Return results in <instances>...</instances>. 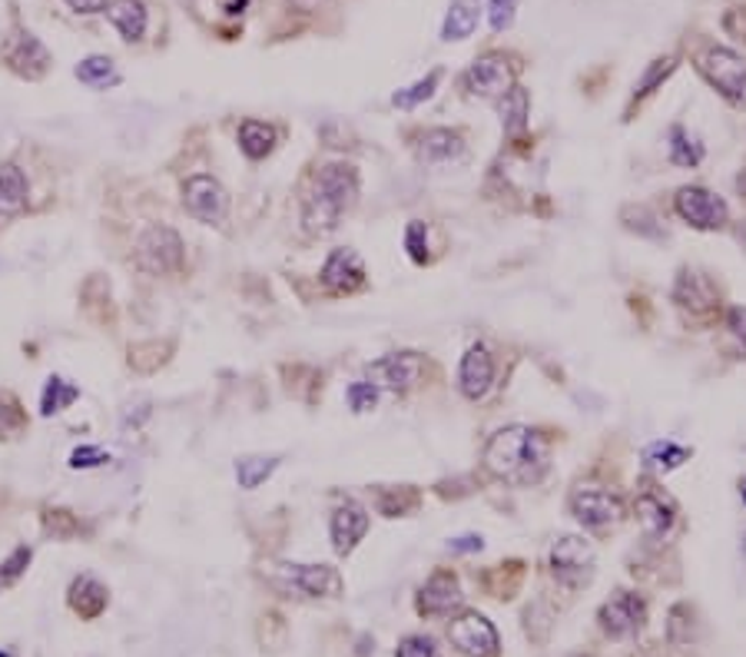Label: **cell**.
I'll use <instances>...</instances> for the list:
<instances>
[{
	"instance_id": "obj_45",
	"label": "cell",
	"mask_w": 746,
	"mask_h": 657,
	"mask_svg": "<svg viewBox=\"0 0 746 657\" xmlns=\"http://www.w3.org/2000/svg\"><path fill=\"white\" fill-rule=\"evenodd\" d=\"M723 27H726V34H733L736 41H746V4H743V8H733V11H726Z\"/></svg>"
},
{
	"instance_id": "obj_31",
	"label": "cell",
	"mask_w": 746,
	"mask_h": 657,
	"mask_svg": "<svg viewBox=\"0 0 746 657\" xmlns=\"http://www.w3.org/2000/svg\"><path fill=\"white\" fill-rule=\"evenodd\" d=\"M670 163L690 170L703 163V143H697L684 127H670Z\"/></svg>"
},
{
	"instance_id": "obj_7",
	"label": "cell",
	"mask_w": 746,
	"mask_h": 657,
	"mask_svg": "<svg viewBox=\"0 0 746 657\" xmlns=\"http://www.w3.org/2000/svg\"><path fill=\"white\" fill-rule=\"evenodd\" d=\"M137 266L150 276H167L183 266V240L170 227H150L137 240Z\"/></svg>"
},
{
	"instance_id": "obj_17",
	"label": "cell",
	"mask_w": 746,
	"mask_h": 657,
	"mask_svg": "<svg viewBox=\"0 0 746 657\" xmlns=\"http://www.w3.org/2000/svg\"><path fill=\"white\" fill-rule=\"evenodd\" d=\"M332 548H335V555H352L355 552V544L365 538L368 531V511L355 502V498H345L335 511H332Z\"/></svg>"
},
{
	"instance_id": "obj_44",
	"label": "cell",
	"mask_w": 746,
	"mask_h": 657,
	"mask_svg": "<svg viewBox=\"0 0 746 657\" xmlns=\"http://www.w3.org/2000/svg\"><path fill=\"white\" fill-rule=\"evenodd\" d=\"M103 462H110V456L103 449H96V446H83V449H77L70 456V469H96Z\"/></svg>"
},
{
	"instance_id": "obj_37",
	"label": "cell",
	"mask_w": 746,
	"mask_h": 657,
	"mask_svg": "<svg viewBox=\"0 0 746 657\" xmlns=\"http://www.w3.org/2000/svg\"><path fill=\"white\" fill-rule=\"evenodd\" d=\"M667 637H670V644H690V637H693V608L690 604H674L670 608Z\"/></svg>"
},
{
	"instance_id": "obj_18",
	"label": "cell",
	"mask_w": 746,
	"mask_h": 657,
	"mask_svg": "<svg viewBox=\"0 0 746 657\" xmlns=\"http://www.w3.org/2000/svg\"><path fill=\"white\" fill-rule=\"evenodd\" d=\"M322 286L335 296L358 292L365 286V266L355 250H332L322 266Z\"/></svg>"
},
{
	"instance_id": "obj_38",
	"label": "cell",
	"mask_w": 746,
	"mask_h": 657,
	"mask_svg": "<svg viewBox=\"0 0 746 657\" xmlns=\"http://www.w3.org/2000/svg\"><path fill=\"white\" fill-rule=\"evenodd\" d=\"M405 250H409L412 263H418V266L428 263V227L422 223V219L409 223V230H405Z\"/></svg>"
},
{
	"instance_id": "obj_41",
	"label": "cell",
	"mask_w": 746,
	"mask_h": 657,
	"mask_svg": "<svg viewBox=\"0 0 746 657\" xmlns=\"http://www.w3.org/2000/svg\"><path fill=\"white\" fill-rule=\"evenodd\" d=\"M345 395H348V405H352V412H368L371 405L379 402V389L371 385V382H352Z\"/></svg>"
},
{
	"instance_id": "obj_3",
	"label": "cell",
	"mask_w": 746,
	"mask_h": 657,
	"mask_svg": "<svg viewBox=\"0 0 746 657\" xmlns=\"http://www.w3.org/2000/svg\"><path fill=\"white\" fill-rule=\"evenodd\" d=\"M700 77L733 106H746V57L730 47H707L697 54Z\"/></svg>"
},
{
	"instance_id": "obj_28",
	"label": "cell",
	"mask_w": 746,
	"mask_h": 657,
	"mask_svg": "<svg viewBox=\"0 0 746 657\" xmlns=\"http://www.w3.org/2000/svg\"><path fill=\"white\" fill-rule=\"evenodd\" d=\"M276 469H279V456H245V459L236 462V482H239V488L253 492V488H260Z\"/></svg>"
},
{
	"instance_id": "obj_24",
	"label": "cell",
	"mask_w": 746,
	"mask_h": 657,
	"mask_svg": "<svg viewBox=\"0 0 746 657\" xmlns=\"http://www.w3.org/2000/svg\"><path fill=\"white\" fill-rule=\"evenodd\" d=\"M27 209V176L18 163L0 166V216H18Z\"/></svg>"
},
{
	"instance_id": "obj_34",
	"label": "cell",
	"mask_w": 746,
	"mask_h": 657,
	"mask_svg": "<svg viewBox=\"0 0 746 657\" xmlns=\"http://www.w3.org/2000/svg\"><path fill=\"white\" fill-rule=\"evenodd\" d=\"M620 219H624V227H628V230H634L638 237L664 240V227H661V219H657L647 206H628L624 212H620Z\"/></svg>"
},
{
	"instance_id": "obj_51",
	"label": "cell",
	"mask_w": 746,
	"mask_h": 657,
	"mask_svg": "<svg viewBox=\"0 0 746 657\" xmlns=\"http://www.w3.org/2000/svg\"><path fill=\"white\" fill-rule=\"evenodd\" d=\"M743 548H746V544H743Z\"/></svg>"
},
{
	"instance_id": "obj_22",
	"label": "cell",
	"mask_w": 746,
	"mask_h": 657,
	"mask_svg": "<svg viewBox=\"0 0 746 657\" xmlns=\"http://www.w3.org/2000/svg\"><path fill=\"white\" fill-rule=\"evenodd\" d=\"M106 14L113 21V27L123 34V41H144L147 34V8H144V0H110L106 4Z\"/></svg>"
},
{
	"instance_id": "obj_2",
	"label": "cell",
	"mask_w": 746,
	"mask_h": 657,
	"mask_svg": "<svg viewBox=\"0 0 746 657\" xmlns=\"http://www.w3.org/2000/svg\"><path fill=\"white\" fill-rule=\"evenodd\" d=\"M358 199V170L352 163H325L302 203V223L309 233H332L338 219Z\"/></svg>"
},
{
	"instance_id": "obj_46",
	"label": "cell",
	"mask_w": 746,
	"mask_h": 657,
	"mask_svg": "<svg viewBox=\"0 0 746 657\" xmlns=\"http://www.w3.org/2000/svg\"><path fill=\"white\" fill-rule=\"evenodd\" d=\"M481 548H484L481 534H464V538L448 541V552H455V555H461V552H481Z\"/></svg>"
},
{
	"instance_id": "obj_9",
	"label": "cell",
	"mask_w": 746,
	"mask_h": 657,
	"mask_svg": "<svg viewBox=\"0 0 746 657\" xmlns=\"http://www.w3.org/2000/svg\"><path fill=\"white\" fill-rule=\"evenodd\" d=\"M183 206L193 219H199V223L219 227L229 212V193L222 189V183L216 176L196 173L183 183Z\"/></svg>"
},
{
	"instance_id": "obj_19",
	"label": "cell",
	"mask_w": 746,
	"mask_h": 657,
	"mask_svg": "<svg viewBox=\"0 0 746 657\" xmlns=\"http://www.w3.org/2000/svg\"><path fill=\"white\" fill-rule=\"evenodd\" d=\"M494 385V359L484 346H471L458 366V389L468 402H478Z\"/></svg>"
},
{
	"instance_id": "obj_33",
	"label": "cell",
	"mask_w": 746,
	"mask_h": 657,
	"mask_svg": "<svg viewBox=\"0 0 746 657\" xmlns=\"http://www.w3.org/2000/svg\"><path fill=\"white\" fill-rule=\"evenodd\" d=\"M418 508V492L412 485H402V488H382L379 492V511L389 515V518H399V515H409Z\"/></svg>"
},
{
	"instance_id": "obj_6",
	"label": "cell",
	"mask_w": 746,
	"mask_h": 657,
	"mask_svg": "<svg viewBox=\"0 0 746 657\" xmlns=\"http://www.w3.org/2000/svg\"><path fill=\"white\" fill-rule=\"evenodd\" d=\"M597 624L607 637L624 641L634 637L644 624H647V601L638 591H617L613 598H607L597 611Z\"/></svg>"
},
{
	"instance_id": "obj_1",
	"label": "cell",
	"mask_w": 746,
	"mask_h": 657,
	"mask_svg": "<svg viewBox=\"0 0 746 657\" xmlns=\"http://www.w3.org/2000/svg\"><path fill=\"white\" fill-rule=\"evenodd\" d=\"M484 469L508 485H538L548 472V446L528 425L497 428L484 446Z\"/></svg>"
},
{
	"instance_id": "obj_11",
	"label": "cell",
	"mask_w": 746,
	"mask_h": 657,
	"mask_svg": "<svg viewBox=\"0 0 746 657\" xmlns=\"http://www.w3.org/2000/svg\"><path fill=\"white\" fill-rule=\"evenodd\" d=\"M515 87V67L505 54H484L464 70V90L481 100H502Z\"/></svg>"
},
{
	"instance_id": "obj_32",
	"label": "cell",
	"mask_w": 746,
	"mask_h": 657,
	"mask_svg": "<svg viewBox=\"0 0 746 657\" xmlns=\"http://www.w3.org/2000/svg\"><path fill=\"white\" fill-rule=\"evenodd\" d=\"M677 70V57L674 54H667V57H657L647 70H644V77H641V83L634 87V103H641V100H647L670 73Z\"/></svg>"
},
{
	"instance_id": "obj_49",
	"label": "cell",
	"mask_w": 746,
	"mask_h": 657,
	"mask_svg": "<svg viewBox=\"0 0 746 657\" xmlns=\"http://www.w3.org/2000/svg\"><path fill=\"white\" fill-rule=\"evenodd\" d=\"M245 11V0H226V14H242Z\"/></svg>"
},
{
	"instance_id": "obj_48",
	"label": "cell",
	"mask_w": 746,
	"mask_h": 657,
	"mask_svg": "<svg viewBox=\"0 0 746 657\" xmlns=\"http://www.w3.org/2000/svg\"><path fill=\"white\" fill-rule=\"evenodd\" d=\"M67 4L77 14H100V11H106V0H67Z\"/></svg>"
},
{
	"instance_id": "obj_15",
	"label": "cell",
	"mask_w": 746,
	"mask_h": 657,
	"mask_svg": "<svg viewBox=\"0 0 746 657\" xmlns=\"http://www.w3.org/2000/svg\"><path fill=\"white\" fill-rule=\"evenodd\" d=\"M286 588L306 595V598H338L342 595V575L332 565H283L279 568Z\"/></svg>"
},
{
	"instance_id": "obj_26",
	"label": "cell",
	"mask_w": 746,
	"mask_h": 657,
	"mask_svg": "<svg viewBox=\"0 0 746 657\" xmlns=\"http://www.w3.org/2000/svg\"><path fill=\"white\" fill-rule=\"evenodd\" d=\"M528 110H531V100H528L525 87H512L502 96V124H505V134L512 140H518L528 130Z\"/></svg>"
},
{
	"instance_id": "obj_47",
	"label": "cell",
	"mask_w": 746,
	"mask_h": 657,
	"mask_svg": "<svg viewBox=\"0 0 746 657\" xmlns=\"http://www.w3.org/2000/svg\"><path fill=\"white\" fill-rule=\"evenodd\" d=\"M18 425V412H14V402L8 395H0V435H8L11 428Z\"/></svg>"
},
{
	"instance_id": "obj_4",
	"label": "cell",
	"mask_w": 746,
	"mask_h": 657,
	"mask_svg": "<svg viewBox=\"0 0 746 657\" xmlns=\"http://www.w3.org/2000/svg\"><path fill=\"white\" fill-rule=\"evenodd\" d=\"M674 209L684 223H690L700 233H716V230H726L730 223V209L723 196L710 193L707 186H680L674 196Z\"/></svg>"
},
{
	"instance_id": "obj_12",
	"label": "cell",
	"mask_w": 746,
	"mask_h": 657,
	"mask_svg": "<svg viewBox=\"0 0 746 657\" xmlns=\"http://www.w3.org/2000/svg\"><path fill=\"white\" fill-rule=\"evenodd\" d=\"M448 641L458 654L464 657H494L497 654V631L494 624L478 614V611H464L448 624Z\"/></svg>"
},
{
	"instance_id": "obj_35",
	"label": "cell",
	"mask_w": 746,
	"mask_h": 657,
	"mask_svg": "<svg viewBox=\"0 0 746 657\" xmlns=\"http://www.w3.org/2000/svg\"><path fill=\"white\" fill-rule=\"evenodd\" d=\"M77 77H80L87 87H110V83L119 80L113 60H110V57H100V54H96V57H87V60L77 67Z\"/></svg>"
},
{
	"instance_id": "obj_14",
	"label": "cell",
	"mask_w": 746,
	"mask_h": 657,
	"mask_svg": "<svg viewBox=\"0 0 746 657\" xmlns=\"http://www.w3.org/2000/svg\"><path fill=\"white\" fill-rule=\"evenodd\" d=\"M0 54H4V60H8V67L14 73H21L27 80H41L50 70V50L31 31H24V27H18V31L8 34L4 50H0Z\"/></svg>"
},
{
	"instance_id": "obj_13",
	"label": "cell",
	"mask_w": 746,
	"mask_h": 657,
	"mask_svg": "<svg viewBox=\"0 0 746 657\" xmlns=\"http://www.w3.org/2000/svg\"><path fill=\"white\" fill-rule=\"evenodd\" d=\"M571 515L594 531L613 528L620 518H624V505H620L617 495L604 492V488H577L571 495Z\"/></svg>"
},
{
	"instance_id": "obj_10",
	"label": "cell",
	"mask_w": 746,
	"mask_h": 657,
	"mask_svg": "<svg viewBox=\"0 0 746 657\" xmlns=\"http://www.w3.org/2000/svg\"><path fill=\"white\" fill-rule=\"evenodd\" d=\"M674 302L684 312H690L693 319H713L723 309V292H720V286L707 273H700V269H680V276L674 283Z\"/></svg>"
},
{
	"instance_id": "obj_36",
	"label": "cell",
	"mask_w": 746,
	"mask_h": 657,
	"mask_svg": "<svg viewBox=\"0 0 746 657\" xmlns=\"http://www.w3.org/2000/svg\"><path fill=\"white\" fill-rule=\"evenodd\" d=\"M438 83H441V70H432L425 80H418V83H412V87L399 90V93L392 96V103H395L399 110H415L422 100H428V96L438 90Z\"/></svg>"
},
{
	"instance_id": "obj_20",
	"label": "cell",
	"mask_w": 746,
	"mask_h": 657,
	"mask_svg": "<svg viewBox=\"0 0 746 657\" xmlns=\"http://www.w3.org/2000/svg\"><path fill=\"white\" fill-rule=\"evenodd\" d=\"M634 515H638V525L644 528L647 538H664V534L674 528L677 505H674L664 492H644V495L634 502Z\"/></svg>"
},
{
	"instance_id": "obj_16",
	"label": "cell",
	"mask_w": 746,
	"mask_h": 657,
	"mask_svg": "<svg viewBox=\"0 0 746 657\" xmlns=\"http://www.w3.org/2000/svg\"><path fill=\"white\" fill-rule=\"evenodd\" d=\"M464 595H461V585L455 578V572L441 568L435 572L422 588H418V614L425 618H445L451 614L455 608H461Z\"/></svg>"
},
{
	"instance_id": "obj_29",
	"label": "cell",
	"mask_w": 746,
	"mask_h": 657,
	"mask_svg": "<svg viewBox=\"0 0 746 657\" xmlns=\"http://www.w3.org/2000/svg\"><path fill=\"white\" fill-rule=\"evenodd\" d=\"M478 27V4H471V0H455L448 18H445V27H441V37L445 41H464L471 37Z\"/></svg>"
},
{
	"instance_id": "obj_42",
	"label": "cell",
	"mask_w": 746,
	"mask_h": 657,
	"mask_svg": "<svg viewBox=\"0 0 746 657\" xmlns=\"http://www.w3.org/2000/svg\"><path fill=\"white\" fill-rule=\"evenodd\" d=\"M31 565V548H18V552L0 565V588L4 585H11V581H18L21 575H24V568Z\"/></svg>"
},
{
	"instance_id": "obj_8",
	"label": "cell",
	"mask_w": 746,
	"mask_h": 657,
	"mask_svg": "<svg viewBox=\"0 0 746 657\" xmlns=\"http://www.w3.org/2000/svg\"><path fill=\"white\" fill-rule=\"evenodd\" d=\"M551 572L564 588H584L594 578V548L577 538V534H564L561 541H554L551 548Z\"/></svg>"
},
{
	"instance_id": "obj_23",
	"label": "cell",
	"mask_w": 746,
	"mask_h": 657,
	"mask_svg": "<svg viewBox=\"0 0 746 657\" xmlns=\"http://www.w3.org/2000/svg\"><path fill=\"white\" fill-rule=\"evenodd\" d=\"M106 604H110V591H106L96 578L80 575V578L70 585V608H73L80 618L93 621V618H100V614L106 611Z\"/></svg>"
},
{
	"instance_id": "obj_27",
	"label": "cell",
	"mask_w": 746,
	"mask_h": 657,
	"mask_svg": "<svg viewBox=\"0 0 746 657\" xmlns=\"http://www.w3.org/2000/svg\"><path fill=\"white\" fill-rule=\"evenodd\" d=\"M687 459H690V449L677 446V442H654L644 449V469L651 475H667V472L680 469Z\"/></svg>"
},
{
	"instance_id": "obj_40",
	"label": "cell",
	"mask_w": 746,
	"mask_h": 657,
	"mask_svg": "<svg viewBox=\"0 0 746 657\" xmlns=\"http://www.w3.org/2000/svg\"><path fill=\"white\" fill-rule=\"evenodd\" d=\"M515 11H518V0H487V18H491V27L497 34L512 27Z\"/></svg>"
},
{
	"instance_id": "obj_43",
	"label": "cell",
	"mask_w": 746,
	"mask_h": 657,
	"mask_svg": "<svg viewBox=\"0 0 746 657\" xmlns=\"http://www.w3.org/2000/svg\"><path fill=\"white\" fill-rule=\"evenodd\" d=\"M395 657H438V647L432 637H422V634H412L399 644Z\"/></svg>"
},
{
	"instance_id": "obj_5",
	"label": "cell",
	"mask_w": 746,
	"mask_h": 657,
	"mask_svg": "<svg viewBox=\"0 0 746 657\" xmlns=\"http://www.w3.org/2000/svg\"><path fill=\"white\" fill-rule=\"evenodd\" d=\"M422 376H425V359L418 353H392L379 362L365 366V382H371L379 392L386 389V392H395V395L418 389Z\"/></svg>"
},
{
	"instance_id": "obj_50",
	"label": "cell",
	"mask_w": 746,
	"mask_h": 657,
	"mask_svg": "<svg viewBox=\"0 0 746 657\" xmlns=\"http://www.w3.org/2000/svg\"><path fill=\"white\" fill-rule=\"evenodd\" d=\"M743 505H746V485H743Z\"/></svg>"
},
{
	"instance_id": "obj_25",
	"label": "cell",
	"mask_w": 746,
	"mask_h": 657,
	"mask_svg": "<svg viewBox=\"0 0 746 657\" xmlns=\"http://www.w3.org/2000/svg\"><path fill=\"white\" fill-rule=\"evenodd\" d=\"M276 127L273 124H263V120H242L239 127V150L249 157V160H266L273 150H276Z\"/></svg>"
},
{
	"instance_id": "obj_21",
	"label": "cell",
	"mask_w": 746,
	"mask_h": 657,
	"mask_svg": "<svg viewBox=\"0 0 746 657\" xmlns=\"http://www.w3.org/2000/svg\"><path fill=\"white\" fill-rule=\"evenodd\" d=\"M464 153V137L461 130H448V127H432L422 134L418 140V157L425 163H451Z\"/></svg>"
},
{
	"instance_id": "obj_39",
	"label": "cell",
	"mask_w": 746,
	"mask_h": 657,
	"mask_svg": "<svg viewBox=\"0 0 746 657\" xmlns=\"http://www.w3.org/2000/svg\"><path fill=\"white\" fill-rule=\"evenodd\" d=\"M723 325H726L730 339L736 343V349L746 356V306H730L723 315Z\"/></svg>"
},
{
	"instance_id": "obj_30",
	"label": "cell",
	"mask_w": 746,
	"mask_h": 657,
	"mask_svg": "<svg viewBox=\"0 0 746 657\" xmlns=\"http://www.w3.org/2000/svg\"><path fill=\"white\" fill-rule=\"evenodd\" d=\"M77 399H80V389L73 382H67L60 376H50L47 379V389H44V399H41V412L44 415H57V412L70 408Z\"/></svg>"
}]
</instances>
